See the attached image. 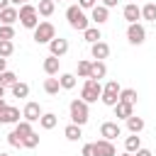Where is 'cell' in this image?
Masks as SVG:
<instances>
[{"label":"cell","instance_id":"cell-32","mask_svg":"<svg viewBox=\"0 0 156 156\" xmlns=\"http://www.w3.org/2000/svg\"><path fill=\"white\" fill-rule=\"evenodd\" d=\"M0 83H2L5 88H12V85L17 83V76H15L12 71H5V73H0Z\"/></svg>","mask_w":156,"mask_h":156},{"label":"cell","instance_id":"cell-1","mask_svg":"<svg viewBox=\"0 0 156 156\" xmlns=\"http://www.w3.org/2000/svg\"><path fill=\"white\" fill-rule=\"evenodd\" d=\"M68 112H71V122H73V124H78V127H83V124L90 119L88 102H85V100H80V98L71 100V105H68Z\"/></svg>","mask_w":156,"mask_h":156},{"label":"cell","instance_id":"cell-15","mask_svg":"<svg viewBox=\"0 0 156 156\" xmlns=\"http://www.w3.org/2000/svg\"><path fill=\"white\" fill-rule=\"evenodd\" d=\"M90 20H93L95 24H105V22L110 20V10H107L105 5H95V7L90 10Z\"/></svg>","mask_w":156,"mask_h":156},{"label":"cell","instance_id":"cell-21","mask_svg":"<svg viewBox=\"0 0 156 156\" xmlns=\"http://www.w3.org/2000/svg\"><path fill=\"white\" fill-rule=\"evenodd\" d=\"M63 136H66L68 141H78V139L83 136V129H80L78 124H73V122H71V124H68V127L63 129Z\"/></svg>","mask_w":156,"mask_h":156},{"label":"cell","instance_id":"cell-10","mask_svg":"<svg viewBox=\"0 0 156 156\" xmlns=\"http://www.w3.org/2000/svg\"><path fill=\"white\" fill-rule=\"evenodd\" d=\"M20 107H12V105H7L2 112H0V124H17L20 122Z\"/></svg>","mask_w":156,"mask_h":156},{"label":"cell","instance_id":"cell-35","mask_svg":"<svg viewBox=\"0 0 156 156\" xmlns=\"http://www.w3.org/2000/svg\"><path fill=\"white\" fill-rule=\"evenodd\" d=\"M90 66H93V61H78V76L90 78Z\"/></svg>","mask_w":156,"mask_h":156},{"label":"cell","instance_id":"cell-6","mask_svg":"<svg viewBox=\"0 0 156 156\" xmlns=\"http://www.w3.org/2000/svg\"><path fill=\"white\" fill-rule=\"evenodd\" d=\"M51 39H56V27L51 22H39V27L34 29V41L37 44H49Z\"/></svg>","mask_w":156,"mask_h":156},{"label":"cell","instance_id":"cell-3","mask_svg":"<svg viewBox=\"0 0 156 156\" xmlns=\"http://www.w3.org/2000/svg\"><path fill=\"white\" fill-rule=\"evenodd\" d=\"M100 98H102V85H100V80L85 78V83H83V90H80V100H85V102L90 105V102H98Z\"/></svg>","mask_w":156,"mask_h":156},{"label":"cell","instance_id":"cell-17","mask_svg":"<svg viewBox=\"0 0 156 156\" xmlns=\"http://www.w3.org/2000/svg\"><path fill=\"white\" fill-rule=\"evenodd\" d=\"M41 68H44V73L46 76H56L58 73V68H61V58H56V56H46L44 58V63H41Z\"/></svg>","mask_w":156,"mask_h":156},{"label":"cell","instance_id":"cell-24","mask_svg":"<svg viewBox=\"0 0 156 156\" xmlns=\"http://www.w3.org/2000/svg\"><path fill=\"white\" fill-rule=\"evenodd\" d=\"M15 132H17V134H20V139L24 141V139H27V136H29V134H32L34 129H32V122L22 119V122H17V124H15Z\"/></svg>","mask_w":156,"mask_h":156},{"label":"cell","instance_id":"cell-30","mask_svg":"<svg viewBox=\"0 0 156 156\" xmlns=\"http://www.w3.org/2000/svg\"><path fill=\"white\" fill-rule=\"evenodd\" d=\"M58 83H61V90H71V88H76V76L73 73H61Z\"/></svg>","mask_w":156,"mask_h":156},{"label":"cell","instance_id":"cell-7","mask_svg":"<svg viewBox=\"0 0 156 156\" xmlns=\"http://www.w3.org/2000/svg\"><path fill=\"white\" fill-rule=\"evenodd\" d=\"M127 39H129V44H134V46H139V44H144L146 41V29H144V24H129L127 27Z\"/></svg>","mask_w":156,"mask_h":156},{"label":"cell","instance_id":"cell-4","mask_svg":"<svg viewBox=\"0 0 156 156\" xmlns=\"http://www.w3.org/2000/svg\"><path fill=\"white\" fill-rule=\"evenodd\" d=\"M20 22H22V27H27V29H37L39 27V12H37V7L34 5H22L20 7Z\"/></svg>","mask_w":156,"mask_h":156},{"label":"cell","instance_id":"cell-44","mask_svg":"<svg viewBox=\"0 0 156 156\" xmlns=\"http://www.w3.org/2000/svg\"><path fill=\"white\" fill-rule=\"evenodd\" d=\"M10 2H12V5H20V7H22V5H27V0H10Z\"/></svg>","mask_w":156,"mask_h":156},{"label":"cell","instance_id":"cell-47","mask_svg":"<svg viewBox=\"0 0 156 156\" xmlns=\"http://www.w3.org/2000/svg\"><path fill=\"white\" fill-rule=\"evenodd\" d=\"M122 156H134V154H129V151H127V154H122Z\"/></svg>","mask_w":156,"mask_h":156},{"label":"cell","instance_id":"cell-22","mask_svg":"<svg viewBox=\"0 0 156 156\" xmlns=\"http://www.w3.org/2000/svg\"><path fill=\"white\" fill-rule=\"evenodd\" d=\"M83 39H85L88 44H98V41H102V34H100L98 27H88V29L83 32Z\"/></svg>","mask_w":156,"mask_h":156},{"label":"cell","instance_id":"cell-42","mask_svg":"<svg viewBox=\"0 0 156 156\" xmlns=\"http://www.w3.org/2000/svg\"><path fill=\"white\" fill-rule=\"evenodd\" d=\"M5 66H7V58H2V56H0V73H5V71H7Z\"/></svg>","mask_w":156,"mask_h":156},{"label":"cell","instance_id":"cell-31","mask_svg":"<svg viewBox=\"0 0 156 156\" xmlns=\"http://www.w3.org/2000/svg\"><path fill=\"white\" fill-rule=\"evenodd\" d=\"M10 93H12L15 98H27V95H29V85H27V83H20V80H17V83H15L12 88H10Z\"/></svg>","mask_w":156,"mask_h":156},{"label":"cell","instance_id":"cell-19","mask_svg":"<svg viewBox=\"0 0 156 156\" xmlns=\"http://www.w3.org/2000/svg\"><path fill=\"white\" fill-rule=\"evenodd\" d=\"M105 76H107L105 61H93V66H90V78H93V80H100V78H105Z\"/></svg>","mask_w":156,"mask_h":156},{"label":"cell","instance_id":"cell-28","mask_svg":"<svg viewBox=\"0 0 156 156\" xmlns=\"http://www.w3.org/2000/svg\"><path fill=\"white\" fill-rule=\"evenodd\" d=\"M141 20L156 22V2H146V5L141 7Z\"/></svg>","mask_w":156,"mask_h":156},{"label":"cell","instance_id":"cell-39","mask_svg":"<svg viewBox=\"0 0 156 156\" xmlns=\"http://www.w3.org/2000/svg\"><path fill=\"white\" fill-rule=\"evenodd\" d=\"M80 156H95V146L93 144H85L83 151H80Z\"/></svg>","mask_w":156,"mask_h":156},{"label":"cell","instance_id":"cell-36","mask_svg":"<svg viewBox=\"0 0 156 156\" xmlns=\"http://www.w3.org/2000/svg\"><path fill=\"white\" fill-rule=\"evenodd\" d=\"M22 146H24V149H37V146H39V134H37V132H32V134L22 141Z\"/></svg>","mask_w":156,"mask_h":156},{"label":"cell","instance_id":"cell-5","mask_svg":"<svg viewBox=\"0 0 156 156\" xmlns=\"http://www.w3.org/2000/svg\"><path fill=\"white\" fill-rule=\"evenodd\" d=\"M119 93H122V88H119V83L117 80H107L105 85H102V105H107V107H115L117 102H119Z\"/></svg>","mask_w":156,"mask_h":156},{"label":"cell","instance_id":"cell-48","mask_svg":"<svg viewBox=\"0 0 156 156\" xmlns=\"http://www.w3.org/2000/svg\"><path fill=\"white\" fill-rule=\"evenodd\" d=\"M0 156H10V154H5V151H0Z\"/></svg>","mask_w":156,"mask_h":156},{"label":"cell","instance_id":"cell-14","mask_svg":"<svg viewBox=\"0 0 156 156\" xmlns=\"http://www.w3.org/2000/svg\"><path fill=\"white\" fill-rule=\"evenodd\" d=\"M90 54L95 61H105L110 56V44L107 41H98V44H90Z\"/></svg>","mask_w":156,"mask_h":156},{"label":"cell","instance_id":"cell-8","mask_svg":"<svg viewBox=\"0 0 156 156\" xmlns=\"http://www.w3.org/2000/svg\"><path fill=\"white\" fill-rule=\"evenodd\" d=\"M100 136L107 139V141H112V139L122 136V127H119L117 122H102V124H100Z\"/></svg>","mask_w":156,"mask_h":156},{"label":"cell","instance_id":"cell-23","mask_svg":"<svg viewBox=\"0 0 156 156\" xmlns=\"http://www.w3.org/2000/svg\"><path fill=\"white\" fill-rule=\"evenodd\" d=\"M39 124H41V129H54V127L58 124V117H56L54 112H44L41 119H39Z\"/></svg>","mask_w":156,"mask_h":156},{"label":"cell","instance_id":"cell-33","mask_svg":"<svg viewBox=\"0 0 156 156\" xmlns=\"http://www.w3.org/2000/svg\"><path fill=\"white\" fill-rule=\"evenodd\" d=\"M12 54H15V44H12V41L0 39V56H2V58H7V56H12Z\"/></svg>","mask_w":156,"mask_h":156},{"label":"cell","instance_id":"cell-38","mask_svg":"<svg viewBox=\"0 0 156 156\" xmlns=\"http://www.w3.org/2000/svg\"><path fill=\"white\" fill-rule=\"evenodd\" d=\"M98 5V0H78V7L80 10H93Z\"/></svg>","mask_w":156,"mask_h":156},{"label":"cell","instance_id":"cell-43","mask_svg":"<svg viewBox=\"0 0 156 156\" xmlns=\"http://www.w3.org/2000/svg\"><path fill=\"white\" fill-rule=\"evenodd\" d=\"M10 5H12L10 0H0V10H5V7H10Z\"/></svg>","mask_w":156,"mask_h":156},{"label":"cell","instance_id":"cell-13","mask_svg":"<svg viewBox=\"0 0 156 156\" xmlns=\"http://www.w3.org/2000/svg\"><path fill=\"white\" fill-rule=\"evenodd\" d=\"M49 51H51V56L61 58V56L68 51V41H66V39H61V37H56V39H51V41H49Z\"/></svg>","mask_w":156,"mask_h":156},{"label":"cell","instance_id":"cell-34","mask_svg":"<svg viewBox=\"0 0 156 156\" xmlns=\"http://www.w3.org/2000/svg\"><path fill=\"white\" fill-rule=\"evenodd\" d=\"M0 39H5V41H12V39H15L12 24H0Z\"/></svg>","mask_w":156,"mask_h":156},{"label":"cell","instance_id":"cell-2","mask_svg":"<svg viewBox=\"0 0 156 156\" xmlns=\"http://www.w3.org/2000/svg\"><path fill=\"white\" fill-rule=\"evenodd\" d=\"M66 20H68L71 29H78V32H85L90 27V20L85 17V10H80L78 5H71L66 10Z\"/></svg>","mask_w":156,"mask_h":156},{"label":"cell","instance_id":"cell-41","mask_svg":"<svg viewBox=\"0 0 156 156\" xmlns=\"http://www.w3.org/2000/svg\"><path fill=\"white\" fill-rule=\"evenodd\" d=\"M134 156H154V154H151V151H149V149H139V151H136V154H134Z\"/></svg>","mask_w":156,"mask_h":156},{"label":"cell","instance_id":"cell-26","mask_svg":"<svg viewBox=\"0 0 156 156\" xmlns=\"http://www.w3.org/2000/svg\"><path fill=\"white\" fill-rule=\"evenodd\" d=\"M136 90L134 88H122V93H119V102H129V105H136Z\"/></svg>","mask_w":156,"mask_h":156},{"label":"cell","instance_id":"cell-40","mask_svg":"<svg viewBox=\"0 0 156 156\" xmlns=\"http://www.w3.org/2000/svg\"><path fill=\"white\" fill-rule=\"evenodd\" d=\"M117 2H119V0H102V5H105V7H107V10H110V7H115V5H117Z\"/></svg>","mask_w":156,"mask_h":156},{"label":"cell","instance_id":"cell-27","mask_svg":"<svg viewBox=\"0 0 156 156\" xmlns=\"http://www.w3.org/2000/svg\"><path fill=\"white\" fill-rule=\"evenodd\" d=\"M127 129H129L132 134H139V132L144 129V119H141V117H136V115H132V117L127 119Z\"/></svg>","mask_w":156,"mask_h":156},{"label":"cell","instance_id":"cell-9","mask_svg":"<svg viewBox=\"0 0 156 156\" xmlns=\"http://www.w3.org/2000/svg\"><path fill=\"white\" fill-rule=\"evenodd\" d=\"M41 105L39 102H27L24 107H22V117L27 119V122H39L41 119Z\"/></svg>","mask_w":156,"mask_h":156},{"label":"cell","instance_id":"cell-12","mask_svg":"<svg viewBox=\"0 0 156 156\" xmlns=\"http://www.w3.org/2000/svg\"><path fill=\"white\" fill-rule=\"evenodd\" d=\"M122 15H124V20H127L129 24H136V20H141V7H139L136 2H127L124 10H122Z\"/></svg>","mask_w":156,"mask_h":156},{"label":"cell","instance_id":"cell-49","mask_svg":"<svg viewBox=\"0 0 156 156\" xmlns=\"http://www.w3.org/2000/svg\"><path fill=\"white\" fill-rule=\"evenodd\" d=\"M54 2H56V0H54ZM58 2H61V0H58Z\"/></svg>","mask_w":156,"mask_h":156},{"label":"cell","instance_id":"cell-25","mask_svg":"<svg viewBox=\"0 0 156 156\" xmlns=\"http://www.w3.org/2000/svg\"><path fill=\"white\" fill-rule=\"evenodd\" d=\"M124 149H127L129 154H136V151L141 149V139H139V134H132V136H127V139H124Z\"/></svg>","mask_w":156,"mask_h":156},{"label":"cell","instance_id":"cell-18","mask_svg":"<svg viewBox=\"0 0 156 156\" xmlns=\"http://www.w3.org/2000/svg\"><path fill=\"white\" fill-rule=\"evenodd\" d=\"M134 115V105H129V102H117L115 105V117H119V119H129Z\"/></svg>","mask_w":156,"mask_h":156},{"label":"cell","instance_id":"cell-46","mask_svg":"<svg viewBox=\"0 0 156 156\" xmlns=\"http://www.w3.org/2000/svg\"><path fill=\"white\" fill-rule=\"evenodd\" d=\"M5 90H7V88H5L2 83H0V98H5Z\"/></svg>","mask_w":156,"mask_h":156},{"label":"cell","instance_id":"cell-29","mask_svg":"<svg viewBox=\"0 0 156 156\" xmlns=\"http://www.w3.org/2000/svg\"><path fill=\"white\" fill-rule=\"evenodd\" d=\"M58 90H61L58 78H46V80H44V93H46V95H56Z\"/></svg>","mask_w":156,"mask_h":156},{"label":"cell","instance_id":"cell-16","mask_svg":"<svg viewBox=\"0 0 156 156\" xmlns=\"http://www.w3.org/2000/svg\"><path fill=\"white\" fill-rule=\"evenodd\" d=\"M17 20H20V7L10 5V7L0 10V22H2V24H12V22H17Z\"/></svg>","mask_w":156,"mask_h":156},{"label":"cell","instance_id":"cell-37","mask_svg":"<svg viewBox=\"0 0 156 156\" xmlns=\"http://www.w3.org/2000/svg\"><path fill=\"white\" fill-rule=\"evenodd\" d=\"M7 144H10V146H22V139H20V134H17L15 129L7 134Z\"/></svg>","mask_w":156,"mask_h":156},{"label":"cell","instance_id":"cell-11","mask_svg":"<svg viewBox=\"0 0 156 156\" xmlns=\"http://www.w3.org/2000/svg\"><path fill=\"white\" fill-rule=\"evenodd\" d=\"M93 146H95V156H117L115 144H112V141H107V139H98Z\"/></svg>","mask_w":156,"mask_h":156},{"label":"cell","instance_id":"cell-45","mask_svg":"<svg viewBox=\"0 0 156 156\" xmlns=\"http://www.w3.org/2000/svg\"><path fill=\"white\" fill-rule=\"evenodd\" d=\"M5 107H7V102H5V98H0V112H2Z\"/></svg>","mask_w":156,"mask_h":156},{"label":"cell","instance_id":"cell-20","mask_svg":"<svg viewBox=\"0 0 156 156\" xmlns=\"http://www.w3.org/2000/svg\"><path fill=\"white\" fill-rule=\"evenodd\" d=\"M54 10H56V2H54V0H39V5H37V12H39L41 17H51Z\"/></svg>","mask_w":156,"mask_h":156}]
</instances>
